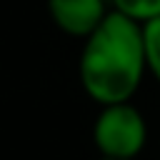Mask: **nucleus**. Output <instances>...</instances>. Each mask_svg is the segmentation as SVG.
Returning a JSON list of instances; mask_svg holds the SVG:
<instances>
[{"mask_svg": "<svg viewBox=\"0 0 160 160\" xmlns=\"http://www.w3.org/2000/svg\"><path fill=\"white\" fill-rule=\"evenodd\" d=\"M145 75L142 25L110 10L108 18L82 40L78 78L85 95L98 105L128 102Z\"/></svg>", "mask_w": 160, "mask_h": 160, "instance_id": "nucleus-1", "label": "nucleus"}, {"mask_svg": "<svg viewBox=\"0 0 160 160\" xmlns=\"http://www.w3.org/2000/svg\"><path fill=\"white\" fill-rule=\"evenodd\" d=\"M92 142L100 158L135 160L148 142V122L130 100L100 105V112L92 122Z\"/></svg>", "mask_w": 160, "mask_h": 160, "instance_id": "nucleus-2", "label": "nucleus"}, {"mask_svg": "<svg viewBox=\"0 0 160 160\" xmlns=\"http://www.w3.org/2000/svg\"><path fill=\"white\" fill-rule=\"evenodd\" d=\"M108 12V0H48V15L55 28L78 40H85Z\"/></svg>", "mask_w": 160, "mask_h": 160, "instance_id": "nucleus-3", "label": "nucleus"}, {"mask_svg": "<svg viewBox=\"0 0 160 160\" xmlns=\"http://www.w3.org/2000/svg\"><path fill=\"white\" fill-rule=\"evenodd\" d=\"M108 5L112 12L138 25H145L160 18V0H108Z\"/></svg>", "mask_w": 160, "mask_h": 160, "instance_id": "nucleus-4", "label": "nucleus"}, {"mask_svg": "<svg viewBox=\"0 0 160 160\" xmlns=\"http://www.w3.org/2000/svg\"><path fill=\"white\" fill-rule=\"evenodd\" d=\"M142 48H145V68L160 82V18L142 25Z\"/></svg>", "mask_w": 160, "mask_h": 160, "instance_id": "nucleus-5", "label": "nucleus"}, {"mask_svg": "<svg viewBox=\"0 0 160 160\" xmlns=\"http://www.w3.org/2000/svg\"><path fill=\"white\" fill-rule=\"evenodd\" d=\"M100 160H108V158H100Z\"/></svg>", "mask_w": 160, "mask_h": 160, "instance_id": "nucleus-6", "label": "nucleus"}]
</instances>
